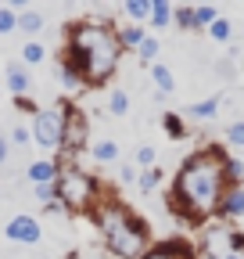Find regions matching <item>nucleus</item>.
Listing matches in <instances>:
<instances>
[{
	"instance_id": "f704fd0d",
	"label": "nucleus",
	"mask_w": 244,
	"mask_h": 259,
	"mask_svg": "<svg viewBox=\"0 0 244 259\" xmlns=\"http://www.w3.org/2000/svg\"><path fill=\"white\" fill-rule=\"evenodd\" d=\"M11 105H15L18 112H29V115H36V112H40V108H36V101H33L29 94H18V97H11Z\"/></svg>"
},
{
	"instance_id": "0eeeda50",
	"label": "nucleus",
	"mask_w": 244,
	"mask_h": 259,
	"mask_svg": "<svg viewBox=\"0 0 244 259\" xmlns=\"http://www.w3.org/2000/svg\"><path fill=\"white\" fill-rule=\"evenodd\" d=\"M61 126H65V108L61 105H50V108H40L33 115V126H29V134H33V144L57 155L61 151Z\"/></svg>"
},
{
	"instance_id": "dca6fc26",
	"label": "nucleus",
	"mask_w": 244,
	"mask_h": 259,
	"mask_svg": "<svg viewBox=\"0 0 244 259\" xmlns=\"http://www.w3.org/2000/svg\"><path fill=\"white\" fill-rule=\"evenodd\" d=\"M219 105H223V97H205V101H194V105H187V119H198V122H212L219 115Z\"/></svg>"
},
{
	"instance_id": "bb28decb",
	"label": "nucleus",
	"mask_w": 244,
	"mask_h": 259,
	"mask_svg": "<svg viewBox=\"0 0 244 259\" xmlns=\"http://www.w3.org/2000/svg\"><path fill=\"white\" fill-rule=\"evenodd\" d=\"M205 32H208V36L216 40V44H230V40H233V25H230V18H223V15H219L216 22H212Z\"/></svg>"
},
{
	"instance_id": "58836bf2",
	"label": "nucleus",
	"mask_w": 244,
	"mask_h": 259,
	"mask_svg": "<svg viewBox=\"0 0 244 259\" xmlns=\"http://www.w3.org/2000/svg\"><path fill=\"white\" fill-rule=\"evenodd\" d=\"M151 8H176L172 0H151Z\"/></svg>"
},
{
	"instance_id": "f3484780",
	"label": "nucleus",
	"mask_w": 244,
	"mask_h": 259,
	"mask_svg": "<svg viewBox=\"0 0 244 259\" xmlns=\"http://www.w3.org/2000/svg\"><path fill=\"white\" fill-rule=\"evenodd\" d=\"M54 76H57V83H61V90H65V94H76V90H83V79H79V72L72 69V65H69L65 58H57V65H54Z\"/></svg>"
},
{
	"instance_id": "f03ea898",
	"label": "nucleus",
	"mask_w": 244,
	"mask_h": 259,
	"mask_svg": "<svg viewBox=\"0 0 244 259\" xmlns=\"http://www.w3.org/2000/svg\"><path fill=\"white\" fill-rule=\"evenodd\" d=\"M122 54L126 51L118 44V29H111L108 22L83 18V22H72L65 29L61 58L79 72L83 87H108L118 72Z\"/></svg>"
},
{
	"instance_id": "6ab92c4d",
	"label": "nucleus",
	"mask_w": 244,
	"mask_h": 259,
	"mask_svg": "<svg viewBox=\"0 0 244 259\" xmlns=\"http://www.w3.org/2000/svg\"><path fill=\"white\" fill-rule=\"evenodd\" d=\"M104 112H108V115H115V119H126V115H130V94L122 90V87H115V90L108 94Z\"/></svg>"
},
{
	"instance_id": "7c9ffc66",
	"label": "nucleus",
	"mask_w": 244,
	"mask_h": 259,
	"mask_svg": "<svg viewBox=\"0 0 244 259\" xmlns=\"http://www.w3.org/2000/svg\"><path fill=\"white\" fill-rule=\"evenodd\" d=\"M194 18H198V32H205L212 22L219 18V11L212 8V4H194Z\"/></svg>"
},
{
	"instance_id": "b1692460",
	"label": "nucleus",
	"mask_w": 244,
	"mask_h": 259,
	"mask_svg": "<svg viewBox=\"0 0 244 259\" xmlns=\"http://www.w3.org/2000/svg\"><path fill=\"white\" fill-rule=\"evenodd\" d=\"M122 11H126L130 22H147L151 18V0H122Z\"/></svg>"
},
{
	"instance_id": "4be33fe9",
	"label": "nucleus",
	"mask_w": 244,
	"mask_h": 259,
	"mask_svg": "<svg viewBox=\"0 0 244 259\" xmlns=\"http://www.w3.org/2000/svg\"><path fill=\"white\" fill-rule=\"evenodd\" d=\"M162 180H165V169H158V166L140 169V173H137V191H140V194H151V191H155Z\"/></svg>"
},
{
	"instance_id": "393cba45",
	"label": "nucleus",
	"mask_w": 244,
	"mask_h": 259,
	"mask_svg": "<svg viewBox=\"0 0 244 259\" xmlns=\"http://www.w3.org/2000/svg\"><path fill=\"white\" fill-rule=\"evenodd\" d=\"M43 58H47V47H43L40 40H25V44H22V65L33 69V65H40Z\"/></svg>"
},
{
	"instance_id": "412c9836",
	"label": "nucleus",
	"mask_w": 244,
	"mask_h": 259,
	"mask_svg": "<svg viewBox=\"0 0 244 259\" xmlns=\"http://www.w3.org/2000/svg\"><path fill=\"white\" fill-rule=\"evenodd\" d=\"M172 25L183 32H198V18H194V4H176L172 8Z\"/></svg>"
},
{
	"instance_id": "a878e982",
	"label": "nucleus",
	"mask_w": 244,
	"mask_h": 259,
	"mask_svg": "<svg viewBox=\"0 0 244 259\" xmlns=\"http://www.w3.org/2000/svg\"><path fill=\"white\" fill-rule=\"evenodd\" d=\"M158 54H162V44H158V36H151V32H147V36H144V44L137 47V58H140L144 65H155V61H158Z\"/></svg>"
},
{
	"instance_id": "72a5a7b5",
	"label": "nucleus",
	"mask_w": 244,
	"mask_h": 259,
	"mask_svg": "<svg viewBox=\"0 0 244 259\" xmlns=\"http://www.w3.org/2000/svg\"><path fill=\"white\" fill-rule=\"evenodd\" d=\"M33 194H36V202H40V205L57 202V191H54V184H36V187H33Z\"/></svg>"
},
{
	"instance_id": "f257e3e1",
	"label": "nucleus",
	"mask_w": 244,
	"mask_h": 259,
	"mask_svg": "<svg viewBox=\"0 0 244 259\" xmlns=\"http://www.w3.org/2000/svg\"><path fill=\"white\" fill-rule=\"evenodd\" d=\"M226 144H205L191 151L172 173L169 187V212L183 227H205L208 220L219 216V202L230 187L226 177Z\"/></svg>"
},
{
	"instance_id": "2f4dec72",
	"label": "nucleus",
	"mask_w": 244,
	"mask_h": 259,
	"mask_svg": "<svg viewBox=\"0 0 244 259\" xmlns=\"http://www.w3.org/2000/svg\"><path fill=\"white\" fill-rule=\"evenodd\" d=\"M137 173H140V166H137V162H122V166H118V173H115V180H118L122 187H137Z\"/></svg>"
},
{
	"instance_id": "c756f323",
	"label": "nucleus",
	"mask_w": 244,
	"mask_h": 259,
	"mask_svg": "<svg viewBox=\"0 0 244 259\" xmlns=\"http://www.w3.org/2000/svg\"><path fill=\"white\" fill-rule=\"evenodd\" d=\"M226 177H230V184H244V155H237V151L226 155Z\"/></svg>"
},
{
	"instance_id": "6e6552de",
	"label": "nucleus",
	"mask_w": 244,
	"mask_h": 259,
	"mask_svg": "<svg viewBox=\"0 0 244 259\" xmlns=\"http://www.w3.org/2000/svg\"><path fill=\"white\" fill-rule=\"evenodd\" d=\"M4 238H8V241H15V245H40L43 227H40V220H36V216L18 212V216H11V220H8Z\"/></svg>"
},
{
	"instance_id": "ddd939ff",
	"label": "nucleus",
	"mask_w": 244,
	"mask_h": 259,
	"mask_svg": "<svg viewBox=\"0 0 244 259\" xmlns=\"http://www.w3.org/2000/svg\"><path fill=\"white\" fill-rule=\"evenodd\" d=\"M86 155L97 162V166H115V162L122 158V148L111 141V137H101V141H90V148H86Z\"/></svg>"
},
{
	"instance_id": "4468645a",
	"label": "nucleus",
	"mask_w": 244,
	"mask_h": 259,
	"mask_svg": "<svg viewBox=\"0 0 244 259\" xmlns=\"http://www.w3.org/2000/svg\"><path fill=\"white\" fill-rule=\"evenodd\" d=\"M151 69V83H155V90L162 94V97H169L172 90H176V72L169 69L165 61H155V65H147Z\"/></svg>"
},
{
	"instance_id": "cd10ccee",
	"label": "nucleus",
	"mask_w": 244,
	"mask_h": 259,
	"mask_svg": "<svg viewBox=\"0 0 244 259\" xmlns=\"http://www.w3.org/2000/svg\"><path fill=\"white\" fill-rule=\"evenodd\" d=\"M133 162H137L140 169L158 166V148H155V144H140V148H137V155H133Z\"/></svg>"
},
{
	"instance_id": "aec40b11",
	"label": "nucleus",
	"mask_w": 244,
	"mask_h": 259,
	"mask_svg": "<svg viewBox=\"0 0 244 259\" xmlns=\"http://www.w3.org/2000/svg\"><path fill=\"white\" fill-rule=\"evenodd\" d=\"M162 130H165L169 141H183L187 137V119H183L179 112H165L162 115Z\"/></svg>"
},
{
	"instance_id": "a211bd4d",
	"label": "nucleus",
	"mask_w": 244,
	"mask_h": 259,
	"mask_svg": "<svg viewBox=\"0 0 244 259\" xmlns=\"http://www.w3.org/2000/svg\"><path fill=\"white\" fill-rule=\"evenodd\" d=\"M144 36H147V29L140 25V22H126L118 29V44H122V51H133L137 54V47L144 44Z\"/></svg>"
},
{
	"instance_id": "39448f33",
	"label": "nucleus",
	"mask_w": 244,
	"mask_h": 259,
	"mask_svg": "<svg viewBox=\"0 0 244 259\" xmlns=\"http://www.w3.org/2000/svg\"><path fill=\"white\" fill-rule=\"evenodd\" d=\"M198 259H244V234L233 223L208 220L198 227Z\"/></svg>"
},
{
	"instance_id": "f8f14e48",
	"label": "nucleus",
	"mask_w": 244,
	"mask_h": 259,
	"mask_svg": "<svg viewBox=\"0 0 244 259\" xmlns=\"http://www.w3.org/2000/svg\"><path fill=\"white\" fill-rule=\"evenodd\" d=\"M4 87H8V94H11V97H18V94H29V87H33V76H29V65H22V61H11L8 69H4Z\"/></svg>"
},
{
	"instance_id": "c9c22d12",
	"label": "nucleus",
	"mask_w": 244,
	"mask_h": 259,
	"mask_svg": "<svg viewBox=\"0 0 244 259\" xmlns=\"http://www.w3.org/2000/svg\"><path fill=\"white\" fill-rule=\"evenodd\" d=\"M11 144H18V148L33 144V134H29V126H15V130H11Z\"/></svg>"
},
{
	"instance_id": "9b49d317",
	"label": "nucleus",
	"mask_w": 244,
	"mask_h": 259,
	"mask_svg": "<svg viewBox=\"0 0 244 259\" xmlns=\"http://www.w3.org/2000/svg\"><path fill=\"white\" fill-rule=\"evenodd\" d=\"M216 220H223V223H240L244 220V184H230L226 187Z\"/></svg>"
},
{
	"instance_id": "c85d7f7f",
	"label": "nucleus",
	"mask_w": 244,
	"mask_h": 259,
	"mask_svg": "<svg viewBox=\"0 0 244 259\" xmlns=\"http://www.w3.org/2000/svg\"><path fill=\"white\" fill-rule=\"evenodd\" d=\"M11 32H18V11L0 4V36H11Z\"/></svg>"
},
{
	"instance_id": "ea45409f",
	"label": "nucleus",
	"mask_w": 244,
	"mask_h": 259,
	"mask_svg": "<svg viewBox=\"0 0 244 259\" xmlns=\"http://www.w3.org/2000/svg\"><path fill=\"white\" fill-rule=\"evenodd\" d=\"M240 155H244V151H240Z\"/></svg>"
},
{
	"instance_id": "5701e85b",
	"label": "nucleus",
	"mask_w": 244,
	"mask_h": 259,
	"mask_svg": "<svg viewBox=\"0 0 244 259\" xmlns=\"http://www.w3.org/2000/svg\"><path fill=\"white\" fill-rule=\"evenodd\" d=\"M223 144H226V151H244V119H233L223 130Z\"/></svg>"
},
{
	"instance_id": "7ed1b4c3",
	"label": "nucleus",
	"mask_w": 244,
	"mask_h": 259,
	"mask_svg": "<svg viewBox=\"0 0 244 259\" xmlns=\"http://www.w3.org/2000/svg\"><path fill=\"white\" fill-rule=\"evenodd\" d=\"M90 220H94L97 234H101V245L111 259H140L151 245H155V238H151V227L147 220L126 205L122 198H115V191H101L97 205L90 209Z\"/></svg>"
},
{
	"instance_id": "9d476101",
	"label": "nucleus",
	"mask_w": 244,
	"mask_h": 259,
	"mask_svg": "<svg viewBox=\"0 0 244 259\" xmlns=\"http://www.w3.org/2000/svg\"><path fill=\"white\" fill-rule=\"evenodd\" d=\"M61 162H65V158H61V155H50V158H36V162H29V166H25V180L29 184H54L57 180V173H61Z\"/></svg>"
},
{
	"instance_id": "20e7f679",
	"label": "nucleus",
	"mask_w": 244,
	"mask_h": 259,
	"mask_svg": "<svg viewBox=\"0 0 244 259\" xmlns=\"http://www.w3.org/2000/svg\"><path fill=\"white\" fill-rule=\"evenodd\" d=\"M54 191H57V202L65 205L69 216H79V212L90 216V209L97 205L104 184H101L94 173H86L79 162H69V158H65V162H61L57 180H54Z\"/></svg>"
},
{
	"instance_id": "473e14b6",
	"label": "nucleus",
	"mask_w": 244,
	"mask_h": 259,
	"mask_svg": "<svg viewBox=\"0 0 244 259\" xmlns=\"http://www.w3.org/2000/svg\"><path fill=\"white\" fill-rule=\"evenodd\" d=\"M151 29H169L172 25V8H151Z\"/></svg>"
},
{
	"instance_id": "e433bc0d",
	"label": "nucleus",
	"mask_w": 244,
	"mask_h": 259,
	"mask_svg": "<svg viewBox=\"0 0 244 259\" xmlns=\"http://www.w3.org/2000/svg\"><path fill=\"white\" fill-rule=\"evenodd\" d=\"M8 8H15V11H25V8H33V0H4Z\"/></svg>"
},
{
	"instance_id": "1a4fd4ad",
	"label": "nucleus",
	"mask_w": 244,
	"mask_h": 259,
	"mask_svg": "<svg viewBox=\"0 0 244 259\" xmlns=\"http://www.w3.org/2000/svg\"><path fill=\"white\" fill-rule=\"evenodd\" d=\"M140 259H198V248L191 241H183V238H162L155 241Z\"/></svg>"
},
{
	"instance_id": "423d86ee",
	"label": "nucleus",
	"mask_w": 244,
	"mask_h": 259,
	"mask_svg": "<svg viewBox=\"0 0 244 259\" xmlns=\"http://www.w3.org/2000/svg\"><path fill=\"white\" fill-rule=\"evenodd\" d=\"M65 108V126H61V158H79L86 148H90V115L72 105V101H61Z\"/></svg>"
},
{
	"instance_id": "4c0bfd02",
	"label": "nucleus",
	"mask_w": 244,
	"mask_h": 259,
	"mask_svg": "<svg viewBox=\"0 0 244 259\" xmlns=\"http://www.w3.org/2000/svg\"><path fill=\"white\" fill-rule=\"evenodd\" d=\"M8 162V137H0V166Z\"/></svg>"
},
{
	"instance_id": "2eb2a0df",
	"label": "nucleus",
	"mask_w": 244,
	"mask_h": 259,
	"mask_svg": "<svg viewBox=\"0 0 244 259\" xmlns=\"http://www.w3.org/2000/svg\"><path fill=\"white\" fill-rule=\"evenodd\" d=\"M43 29H47V18H43L36 8H25V11H18V32H25L29 40H36Z\"/></svg>"
}]
</instances>
